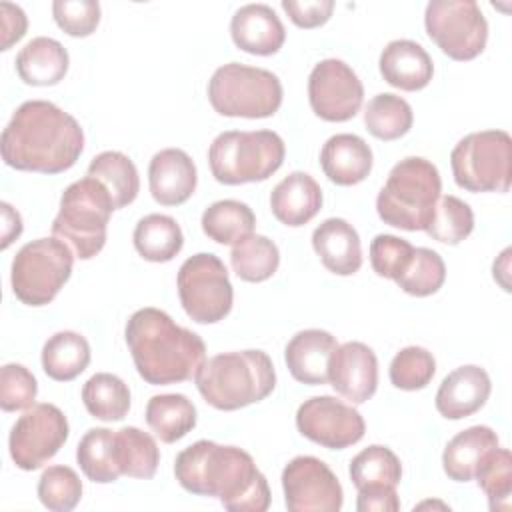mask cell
I'll list each match as a JSON object with an SVG mask.
<instances>
[{
	"mask_svg": "<svg viewBox=\"0 0 512 512\" xmlns=\"http://www.w3.org/2000/svg\"><path fill=\"white\" fill-rule=\"evenodd\" d=\"M364 100L358 74L338 58L320 60L308 76V102L312 112L326 122L354 118Z\"/></svg>",
	"mask_w": 512,
	"mask_h": 512,
	"instance_id": "15",
	"label": "cell"
},
{
	"mask_svg": "<svg viewBox=\"0 0 512 512\" xmlns=\"http://www.w3.org/2000/svg\"><path fill=\"white\" fill-rule=\"evenodd\" d=\"M286 146L274 130H228L208 148L212 176L226 186L268 180L284 162Z\"/></svg>",
	"mask_w": 512,
	"mask_h": 512,
	"instance_id": "7",
	"label": "cell"
},
{
	"mask_svg": "<svg viewBox=\"0 0 512 512\" xmlns=\"http://www.w3.org/2000/svg\"><path fill=\"white\" fill-rule=\"evenodd\" d=\"M212 108L230 118H270L282 104V84L266 68L230 62L214 70L208 82Z\"/></svg>",
	"mask_w": 512,
	"mask_h": 512,
	"instance_id": "8",
	"label": "cell"
},
{
	"mask_svg": "<svg viewBox=\"0 0 512 512\" xmlns=\"http://www.w3.org/2000/svg\"><path fill=\"white\" fill-rule=\"evenodd\" d=\"M446 280V264L442 256L432 248H414L408 268L394 280L410 296L436 294Z\"/></svg>",
	"mask_w": 512,
	"mask_h": 512,
	"instance_id": "40",
	"label": "cell"
},
{
	"mask_svg": "<svg viewBox=\"0 0 512 512\" xmlns=\"http://www.w3.org/2000/svg\"><path fill=\"white\" fill-rule=\"evenodd\" d=\"M358 512H398L400 498L396 486H366L358 490L356 498Z\"/></svg>",
	"mask_w": 512,
	"mask_h": 512,
	"instance_id": "48",
	"label": "cell"
},
{
	"mask_svg": "<svg viewBox=\"0 0 512 512\" xmlns=\"http://www.w3.org/2000/svg\"><path fill=\"white\" fill-rule=\"evenodd\" d=\"M38 498L52 512H70L82 498V480L70 466H48L38 480Z\"/></svg>",
	"mask_w": 512,
	"mask_h": 512,
	"instance_id": "42",
	"label": "cell"
},
{
	"mask_svg": "<svg viewBox=\"0 0 512 512\" xmlns=\"http://www.w3.org/2000/svg\"><path fill=\"white\" fill-rule=\"evenodd\" d=\"M284 502L290 512H338L344 492L338 476L316 456H296L282 470Z\"/></svg>",
	"mask_w": 512,
	"mask_h": 512,
	"instance_id": "14",
	"label": "cell"
},
{
	"mask_svg": "<svg viewBox=\"0 0 512 512\" xmlns=\"http://www.w3.org/2000/svg\"><path fill=\"white\" fill-rule=\"evenodd\" d=\"M112 210L116 208L106 186L92 176L80 178L62 192L52 234L66 242L76 258L90 260L106 244Z\"/></svg>",
	"mask_w": 512,
	"mask_h": 512,
	"instance_id": "6",
	"label": "cell"
},
{
	"mask_svg": "<svg viewBox=\"0 0 512 512\" xmlns=\"http://www.w3.org/2000/svg\"><path fill=\"white\" fill-rule=\"evenodd\" d=\"M390 382L400 390H422L436 374L432 352L422 346H406L390 362Z\"/></svg>",
	"mask_w": 512,
	"mask_h": 512,
	"instance_id": "43",
	"label": "cell"
},
{
	"mask_svg": "<svg viewBox=\"0 0 512 512\" xmlns=\"http://www.w3.org/2000/svg\"><path fill=\"white\" fill-rule=\"evenodd\" d=\"M194 382L206 404L232 412L270 396L276 386V370L266 352L236 350L204 360Z\"/></svg>",
	"mask_w": 512,
	"mask_h": 512,
	"instance_id": "4",
	"label": "cell"
},
{
	"mask_svg": "<svg viewBox=\"0 0 512 512\" xmlns=\"http://www.w3.org/2000/svg\"><path fill=\"white\" fill-rule=\"evenodd\" d=\"M442 192L438 168L420 156L394 164L376 196V212L388 226L416 232L426 230Z\"/></svg>",
	"mask_w": 512,
	"mask_h": 512,
	"instance_id": "5",
	"label": "cell"
},
{
	"mask_svg": "<svg viewBox=\"0 0 512 512\" xmlns=\"http://www.w3.org/2000/svg\"><path fill=\"white\" fill-rule=\"evenodd\" d=\"M116 448L122 476L148 480L156 474L160 464V450L148 432L136 426L120 428L116 430Z\"/></svg>",
	"mask_w": 512,
	"mask_h": 512,
	"instance_id": "37",
	"label": "cell"
},
{
	"mask_svg": "<svg viewBox=\"0 0 512 512\" xmlns=\"http://www.w3.org/2000/svg\"><path fill=\"white\" fill-rule=\"evenodd\" d=\"M378 68L382 78L404 92H416L430 84L434 64L430 54L414 40H392L384 46Z\"/></svg>",
	"mask_w": 512,
	"mask_h": 512,
	"instance_id": "22",
	"label": "cell"
},
{
	"mask_svg": "<svg viewBox=\"0 0 512 512\" xmlns=\"http://www.w3.org/2000/svg\"><path fill=\"white\" fill-rule=\"evenodd\" d=\"M68 434V420L58 406L48 402L34 404L24 410L10 430V458L20 470H38L58 454Z\"/></svg>",
	"mask_w": 512,
	"mask_h": 512,
	"instance_id": "13",
	"label": "cell"
},
{
	"mask_svg": "<svg viewBox=\"0 0 512 512\" xmlns=\"http://www.w3.org/2000/svg\"><path fill=\"white\" fill-rule=\"evenodd\" d=\"M336 346V338L326 330L308 328L296 332L284 348L292 378L310 386L328 384V360Z\"/></svg>",
	"mask_w": 512,
	"mask_h": 512,
	"instance_id": "21",
	"label": "cell"
},
{
	"mask_svg": "<svg viewBox=\"0 0 512 512\" xmlns=\"http://www.w3.org/2000/svg\"><path fill=\"white\" fill-rule=\"evenodd\" d=\"M312 248L332 274L350 276L362 266L360 236L344 218H326L316 226L312 232Z\"/></svg>",
	"mask_w": 512,
	"mask_h": 512,
	"instance_id": "23",
	"label": "cell"
},
{
	"mask_svg": "<svg viewBox=\"0 0 512 512\" xmlns=\"http://www.w3.org/2000/svg\"><path fill=\"white\" fill-rule=\"evenodd\" d=\"M414 122V114L410 104L392 92L376 94L364 110L366 130L384 142L396 140L404 136Z\"/></svg>",
	"mask_w": 512,
	"mask_h": 512,
	"instance_id": "36",
	"label": "cell"
},
{
	"mask_svg": "<svg viewBox=\"0 0 512 512\" xmlns=\"http://www.w3.org/2000/svg\"><path fill=\"white\" fill-rule=\"evenodd\" d=\"M474 230V212L472 208L460 200L458 196L446 194L440 196L434 208V214L430 218V224L426 226V232L432 240L456 246L462 240H466Z\"/></svg>",
	"mask_w": 512,
	"mask_h": 512,
	"instance_id": "39",
	"label": "cell"
},
{
	"mask_svg": "<svg viewBox=\"0 0 512 512\" xmlns=\"http://www.w3.org/2000/svg\"><path fill=\"white\" fill-rule=\"evenodd\" d=\"M0 208H2V250H6L22 234V218L8 202H2Z\"/></svg>",
	"mask_w": 512,
	"mask_h": 512,
	"instance_id": "50",
	"label": "cell"
},
{
	"mask_svg": "<svg viewBox=\"0 0 512 512\" xmlns=\"http://www.w3.org/2000/svg\"><path fill=\"white\" fill-rule=\"evenodd\" d=\"M424 26L430 40L452 60H472L488 42V22L474 0L428 2Z\"/></svg>",
	"mask_w": 512,
	"mask_h": 512,
	"instance_id": "12",
	"label": "cell"
},
{
	"mask_svg": "<svg viewBox=\"0 0 512 512\" xmlns=\"http://www.w3.org/2000/svg\"><path fill=\"white\" fill-rule=\"evenodd\" d=\"M282 10L298 28H318L332 16V0H282Z\"/></svg>",
	"mask_w": 512,
	"mask_h": 512,
	"instance_id": "47",
	"label": "cell"
},
{
	"mask_svg": "<svg viewBox=\"0 0 512 512\" xmlns=\"http://www.w3.org/2000/svg\"><path fill=\"white\" fill-rule=\"evenodd\" d=\"M52 16L68 36L84 38L100 24V4L96 0H54Z\"/></svg>",
	"mask_w": 512,
	"mask_h": 512,
	"instance_id": "46",
	"label": "cell"
},
{
	"mask_svg": "<svg viewBox=\"0 0 512 512\" xmlns=\"http://www.w3.org/2000/svg\"><path fill=\"white\" fill-rule=\"evenodd\" d=\"M500 446L498 434L490 426H470L458 432L442 452V468L454 482H470L482 458Z\"/></svg>",
	"mask_w": 512,
	"mask_h": 512,
	"instance_id": "27",
	"label": "cell"
},
{
	"mask_svg": "<svg viewBox=\"0 0 512 512\" xmlns=\"http://www.w3.org/2000/svg\"><path fill=\"white\" fill-rule=\"evenodd\" d=\"M82 402L92 418L116 422L130 410V388L116 374L98 372L82 386Z\"/></svg>",
	"mask_w": 512,
	"mask_h": 512,
	"instance_id": "34",
	"label": "cell"
},
{
	"mask_svg": "<svg viewBox=\"0 0 512 512\" xmlns=\"http://www.w3.org/2000/svg\"><path fill=\"white\" fill-rule=\"evenodd\" d=\"M322 188L306 172L284 176L270 192V208L278 222L298 228L308 224L322 208Z\"/></svg>",
	"mask_w": 512,
	"mask_h": 512,
	"instance_id": "24",
	"label": "cell"
},
{
	"mask_svg": "<svg viewBox=\"0 0 512 512\" xmlns=\"http://www.w3.org/2000/svg\"><path fill=\"white\" fill-rule=\"evenodd\" d=\"M414 246L392 234H378L370 242V264L372 270L388 280H396L410 264Z\"/></svg>",
	"mask_w": 512,
	"mask_h": 512,
	"instance_id": "45",
	"label": "cell"
},
{
	"mask_svg": "<svg viewBox=\"0 0 512 512\" xmlns=\"http://www.w3.org/2000/svg\"><path fill=\"white\" fill-rule=\"evenodd\" d=\"M70 66L66 48L48 36H36L16 56V72L28 86H54L64 80Z\"/></svg>",
	"mask_w": 512,
	"mask_h": 512,
	"instance_id": "26",
	"label": "cell"
},
{
	"mask_svg": "<svg viewBox=\"0 0 512 512\" xmlns=\"http://www.w3.org/2000/svg\"><path fill=\"white\" fill-rule=\"evenodd\" d=\"M348 472L356 490L366 486H398L402 480L400 458L382 444H372L358 452Z\"/></svg>",
	"mask_w": 512,
	"mask_h": 512,
	"instance_id": "38",
	"label": "cell"
},
{
	"mask_svg": "<svg viewBox=\"0 0 512 512\" xmlns=\"http://www.w3.org/2000/svg\"><path fill=\"white\" fill-rule=\"evenodd\" d=\"M232 42L254 56L276 54L284 40L286 30L274 8L268 4H244L230 20Z\"/></svg>",
	"mask_w": 512,
	"mask_h": 512,
	"instance_id": "19",
	"label": "cell"
},
{
	"mask_svg": "<svg viewBox=\"0 0 512 512\" xmlns=\"http://www.w3.org/2000/svg\"><path fill=\"white\" fill-rule=\"evenodd\" d=\"M230 264L240 280L264 282L278 270L280 250L268 236L250 234L232 246Z\"/></svg>",
	"mask_w": 512,
	"mask_h": 512,
	"instance_id": "35",
	"label": "cell"
},
{
	"mask_svg": "<svg viewBox=\"0 0 512 512\" xmlns=\"http://www.w3.org/2000/svg\"><path fill=\"white\" fill-rule=\"evenodd\" d=\"M328 384L352 404H364L378 388V358L364 342L336 346L328 360Z\"/></svg>",
	"mask_w": 512,
	"mask_h": 512,
	"instance_id": "17",
	"label": "cell"
},
{
	"mask_svg": "<svg viewBox=\"0 0 512 512\" xmlns=\"http://www.w3.org/2000/svg\"><path fill=\"white\" fill-rule=\"evenodd\" d=\"M474 480L488 496L490 510H508L510 508V492H512V456L506 448L490 450L476 474Z\"/></svg>",
	"mask_w": 512,
	"mask_h": 512,
	"instance_id": "41",
	"label": "cell"
},
{
	"mask_svg": "<svg viewBox=\"0 0 512 512\" xmlns=\"http://www.w3.org/2000/svg\"><path fill=\"white\" fill-rule=\"evenodd\" d=\"M90 364L88 340L74 332L62 330L52 334L42 346V370L56 382H70Z\"/></svg>",
	"mask_w": 512,
	"mask_h": 512,
	"instance_id": "28",
	"label": "cell"
},
{
	"mask_svg": "<svg viewBox=\"0 0 512 512\" xmlns=\"http://www.w3.org/2000/svg\"><path fill=\"white\" fill-rule=\"evenodd\" d=\"M0 12H2V44H0V50H8L14 42H18L26 34L28 18H26V14L20 6L10 4V2H2Z\"/></svg>",
	"mask_w": 512,
	"mask_h": 512,
	"instance_id": "49",
	"label": "cell"
},
{
	"mask_svg": "<svg viewBox=\"0 0 512 512\" xmlns=\"http://www.w3.org/2000/svg\"><path fill=\"white\" fill-rule=\"evenodd\" d=\"M132 240L136 252L148 262H170L184 246L182 228L168 214H148L140 218Z\"/></svg>",
	"mask_w": 512,
	"mask_h": 512,
	"instance_id": "31",
	"label": "cell"
},
{
	"mask_svg": "<svg viewBox=\"0 0 512 512\" xmlns=\"http://www.w3.org/2000/svg\"><path fill=\"white\" fill-rule=\"evenodd\" d=\"M454 182L468 192H508L512 138L506 130L466 134L450 152Z\"/></svg>",
	"mask_w": 512,
	"mask_h": 512,
	"instance_id": "10",
	"label": "cell"
},
{
	"mask_svg": "<svg viewBox=\"0 0 512 512\" xmlns=\"http://www.w3.org/2000/svg\"><path fill=\"white\" fill-rule=\"evenodd\" d=\"M204 234L224 246H234L246 236L254 234L256 216L252 208L240 200H218L202 212Z\"/></svg>",
	"mask_w": 512,
	"mask_h": 512,
	"instance_id": "32",
	"label": "cell"
},
{
	"mask_svg": "<svg viewBox=\"0 0 512 512\" xmlns=\"http://www.w3.org/2000/svg\"><path fill=\"white\" fill-rule=\"evenodd\" d=\"M76 462L88 480L96 484L116 482L122 476L116 430L90 428L76 446Z\"/></svg>",
	"mask_w": 512,
	"mask_h": 512,
	"instance_id": "29",
	"label": "cell"
},
{
	"mask_svg": "<svg viewBox=\"0 0 512 512\" xmlns=\"http://www.w3.org/2000/svg\"><path fill=\"white\" fill-rule=\"evenodd\" d=\"M184 312L198 324H216L232 310L234 290L224 262L212 252L186 258L176 276Z\"/></svg>",
	"mask_w": 512,
	"mask_h": 512,
	"instance_id": "11",
	"label": "cell"
},
{
	"mask_svg": "<svg viewBox=\"0 0 512 512\" xmlns=\"http://www.w3.org/2000/svg\"><path fill=\"white\" fill-rule=\"evenodd\" d=\"M124 338L140 378L152 386L186 382L206 360L204 340L160 308L136 310L126 322Z\"/></svg>",
	"mask_w": 512,
	"mask_h": 512,
	"instance_id": "3",
	"label": "cell"
},
{
	"mask_svg": "<svg viewBox=\"0 0 512 512\" xmlns=\"http://www.w3.org/2000/svg\"><path fill=\"white\" fill-rule=\"evenodd\" d=\"M372 150L356 134H334L320 150V166L326 178L338 186H354L372 170Z\"/></svg>",
	"mask_w": 512,
	"mask_h": 512,
	"instance_id": "25",
	"label": "cell"
},
{
	"mask_svg": "<svg viewBox=\"0 0 512 512\" xmlns=\"http://www.w3.org/2000/svg\"><path fill=\"white\" fill-rule=\"evenodd\" d=\"M88 176L100 180L106 186L116 210L132 204L138 196V170L134 162L118 150H106L94 156L88 164Z\"/></svg>",
	"mask_w": 512,
	"mask_h": 512,
	"instance_id": "33",
	"label": "cell"
},
{
	"mask_svg": "<svg viewBox=\"0 0 512 512\" xmlns=\"http://www.w3.org/2000/svg\"><path fill=\"white\" fill-rule=\"evenodd\" d=\"M146 424L164 442L184 438L196 426V406L184 394H156L146 404Z\"/></svg>",
	"mask_w": 512,
	"mask_h": 512,
	"instance_id": "30",
	"label": "cell"
},
{
	"mask_svg": "<svg viewBox=\"0 0 512 512\" xmlns=\"http://www.w3.org/2000/svg\"><path fill=\"white\" fill-rule=\"evenodd\" d=\"M296 428L304 438L330 450H344L360 442L366 432L362 414L334 396L304 400L296 412Z\"/></svg>",
	"mask_w": 512,
	"mask_h": 512,
	"instance_id": "16",
	"label": "cell"
},
{
	"mask_svg": "<svg viewBox=\"0 0 512 512\" xmlns=\"http://www.w3.org/2000/svg\"><path fill=\"white\" fill-rule=\"evenodd\" d=\"M492 392L490 376L476 364L452 370L436 392V410L448 420L468 418L478 412Z\"/></svg>",
	"mask_w": 512,
	"mask_h": 512,
	"instance_id": "20",
	"label": "cell"
},
{
	"mask_svg": "<svg viewBox=\"0 0 512 512\" xmlns=\"http://www.w3.org/2000/svg\"><path fill=\"white\" fill-rule=\"evenodd\" d=\"M174 476L184 490L218 498L232 512H264L270 506L266 476L238 446L198 440L176 456Z\"/></svg>",
	"mask_w": 512,
	"mask_h": 512,
	"instance_id": "2",
	"label": "cell"
},
{
	"mask_svg": "<svg viewBox=\"0 0 512 512\" xmlns=\"http://www.w3.org/2000/svg\"><path fill=\"white\" fill-rule=\"evenodd\" d=\"M82 150L84 130L78 120L48 100L22 102L0 138L4 164L22 172H66Z\"/></svg>",
	"mask_w": 512,
	"mask_h": 512,
	"instance_id": "1",
	"label": "cell"
},
{
	"mask_svg": "<svg viewBox=\"0 0 512 512\" xmlns=\"http://www.w3.org/2000/svg\"><path fill=\"white\" fill-rule=\"evenodd\" d=\"M152 198L162 206H180L196 190L198 172L194 160L180 148L156 152L148 166Z\"/></svg>",
	"mask_w": 512,
	"mask_h": 512,
	"instance_id": "18",
	"label": "cell"
},
{
	"mask_svg": "<svg viewBox=\"0 0 512 512\" xmlns=\"http://www.w3.org/2000/svg\"><path fill=\"white\" fill-rule=\"evenodd\" d=\"M72 266L74 252L60 238L26 242L12 260V292L26 306H46L68 282Z\"/></svg>",
	"mask_w": 512,
	"mask_h": 512,
	"instance_id": "9",
	"label": "cell"
},
{
	"mask_svg": "<svg viewBox=\"0 0 512 512\" xmlns=\"http://www.w3.org/2000/svg\"><path fill=\"white\" fill-rule=\"evenodd\" d=\"M38 382L34 374L16 362L4 364L0 370V406L4 412L28 410L34 406Z\"/></svg>",
	"mask_w": 512,
	"mask_h": 512,
	"instance_id": "44",
	"label": "cell"
}]
</instances>
